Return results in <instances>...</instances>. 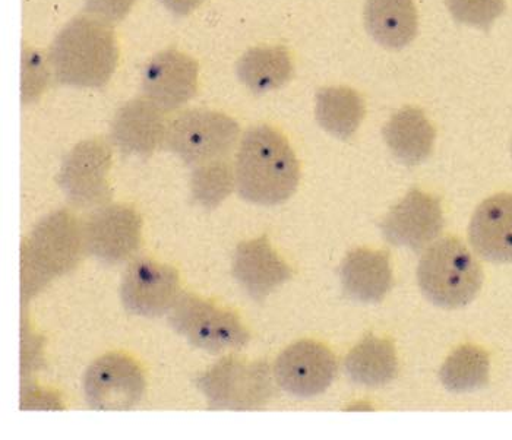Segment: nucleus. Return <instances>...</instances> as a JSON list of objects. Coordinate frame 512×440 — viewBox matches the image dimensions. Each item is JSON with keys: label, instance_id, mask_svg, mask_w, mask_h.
Listing matches in <instances>:
<instances>
[{"label": "nucleus", "instance_id": "f257e3e1", "mask_svg": "<svg viewBox=\"0 0 512 440\" xmlns=\"http://www.w3.org/2000/svg\"><path fill=\"white\" fill-rule=\"evenodd\" d=\"M240 198L262 207L289 201L299 186L300 167L289 141L270 126L246 131L236 155Z\"/></svg>", "mask_w": 512, "mask_h": 440}, {"label": "nucleus", "instance_id": "f03ea898", "mask_svg": "<svg viewBox=\"0 0 512 440\" xmlns=\"http://www.w3.org/2000/svg\"><path fill=\"white\" fill-rule=\"evenodd\" d=\"M119 47L110 25L78 17L63 27L49 50L56 81L77 88H100L118 66Z\"/></svg>", "mask_w": 512, "mask_h": 440}, {"label": "nucleus", "instance_id": "7ed1b4c3", "mask_svg": "<svg viewBox=\"0 0 512 440\" xmlns=\"http://www.w3.org/2000/svg\"><path fill=\"white\" fill-rule=\"evenodd\" d=\"M84 253V230L72 212L53 211L41 218L21 245L22 305L50 281L74 271Z\"/></svg>", "mask_w": 512, "mask_h": 440}, {"label": "nucleus", "instance_id": "20e7f679", "mask_svg": "<svg viewBox=\"0 0 512 440\" xmlns=\"http://www.w3.org/2000/svg\"><path fill=\"white\" fill-rule=\"evenodd\" d=\"M417 281L429 302L444 309H458L476 299L483 271L461 240L447 237L425 249L417 267Z\"/></svg>", "mask_w": 512, "mask_h": 440}, {"label": "nucleus", "instance_id": "39448f33", "mask_svg": "<svg viewBox=\"0 0 512 440\" xmlns=\"http://www.w3.org/2000/svg\"><path fill=\"white\" fill-rule=\"evenodd\" d=\"M195 386L210 410H261L274 395L270 366L227 356L198 376Z\"/></svg>", "mask_w": 512, "mask_h": 440}, {"label": "nucleus", "instance_id": "423d86ee", "mask_svg": "<svg viewBox=\"0 0 512 440\" xmlns=\"http://www.w3.org/2000/svg\"><path fill=\"white\" fill-rule=\"evenodd\" d=\"M239 135V125L232 117L213 110L192 109L167 125L164 145L186 166L198 167L226 160L235 150Z\"/></svg>", "mask_w": 512, "mask_h": 440}, {"label": "nucleus", "instance_id": "0eeeda50", "mask_svg": "<svg viewBox=\"0 0 512 440\" xmlns=\"http://www.w3.org/2000/svg\"><path fill=\"white\" fill-rule=\"evenodd\" d=\"M169 324L192 347L210 354L240 350L251 340L235 312L220 309L192 293H180L169 312Z\"/></svg>", "mask_w": 512, "mask_h": 440}, {"label": "nucleus", "instance_id": "6e6552de", "mask_svg": "<svg viewBox=\"0 0 512 440\" xmlns=\"http://www.w3.org/2000/svg\"><path fill=\"white\" fill-rule=\"evenodd\" d=\"M112 150L100 139L79 142L66 155L56 182L75 208L90 210L107 205L112 199L109 172Z\"/></svg>", "mask_w": 512, "mask_h": 440}, {"label": "nucleus", "instance_id": "1a4fd4ad", "mask_svg": "<svg viewBox=\"0 0 512 440\" xmlns=\"http://www.w3.org/2000/svg\"><path fill=\"white\" fill-rule=\"evenodd\" d=\"M82 230L85 252L110 267L134 258L142 242L141 217L128 205L96 208L82 224Z\"/></svg>", "mask_w": 512, "mask_h": 440}, {"label": "nucleus", "instance_id": "9d476101", "mask_svg": "<svg viewBox=\"0 0 512 440\" xmlns=\"http://www.w3.org/2000/svg\"><path fill=\"white\" fill-rule=\"evenodd\" d=\"M85 400L93 410H131L141 402L145 376L134 359L109 353L88 367L84 375Z\"/></svg>", "mask_w": 512, "mask_h": 440}, {"label": "nucleus", "instance_id": "9b49d317", "mask_svg": "<svg viewBox=\"0 0 512 440\" xmlns=\"http://www.w3.org/2000/svg\"><path fill=\"white\" fill-rule=\"evenodd\" d=\"M119 294L123 307L132 315H169L180 296L178 271L150 258L135 259L123 274Z\"/></svg>", "mask_w": 512, "mask_h": 440}, {"label": "nucleus", "instance_id": "f8f14e48", "mask_svg": "<svg viewBox=\"0 0 512 440\" xmlns=\"http://www.w3.org/2000/svg\"><path fill=\"white\" fill-rule=\"evenodd\" d=\"M337 372L333 351L311 340L287 347L274 366L277 385L302 400L324 394L333 385Z\"/></svg>", "mask_w": 512, "mask_h": 440}, {"label": "nucleus", "instance_id": "ddd939ff", "mask_svg": "<svg viewBox=\"0 0 512 440\" xmlns=\"http://www.w3.org/2000/svg\"><path fill=\"white\" fill-rule=\"evenodd\" d=\"M444 229L441 201L436 196L412 189L382 220V237L397 248L414 252L428 249Z\"/></svg>", "mask_w": 512, "mask_h": 440}, {"label": "nucleus", "instance_id": "4468645a", "mask_svg": "<svg viewBox=\"0 0 512 440\" xmlns=\"http://www.w3.org/2000/svg\"><path fill=\"white\" fill-rule=\"evenodd\" d=\"M199 66L178 50H164L147 63L142 93L163 113L185 106L198 90Z\"/></svg>", "mask_w": 512, "mask_h": 440}, {"label": "nucleus", "instance_id": "2eb2a0df", "mask_svg": "<svg viewBox=\"0 0 512 440\" xmlns=\"http://www.w3.org/2000/svg\"><path fill=\"white\" fill-rule=\"evenodd\" d=\"M232 272L237 283L258 303L293 277L292 268L280 258L267 236L237 246Z\"/></svg>", "mask_w": 512, "mask_h": 440}, {"label": "nucleus", "instance_id": "dca6fc26", "mask_svg": "<svg viewBox=\"0 0 512 440\" xmlns=\"http://www.w3.org/2000/svg\"><path fill=\"white\" fill-rule=\"evenodd\" d=\"M166 131L163 112L147 98H135L116 112L110 135L120 153L147 158L163 144Z\"/></svg>", "mask_w": 512, "mask_h": 440}, {"label": "nucleus", "instance_id": "f3484780", "mask_svg": "<svg viewBox=\"0 0 512 440\" xmlns=\"http://www.w3.org/2000/svg\"><path fill=\"white\" fill-rule=\"evenodd\" d=\"M469 237L480 258L493 264L512 262L511 193H498L477 207L470 223Z\"/></svg>", "mask_w": 512, "mask_h": 440}, {"label": "nucleus", "instance_id": "a211bd4d", "mask_svg": "<svg viewBox=\"0 0 512 440\" xmlns=\"http://www.w3.org/2000/svg\"><path fill=\"white\" fill-rule=\"evenodd\" d=\"M344 294L359 303H379L393 288L390 255L384 250L356 249L340 268Z\"/></svg>", "mask_w": 512, "mask_h": 440}, {"label": "nucleus", "instance_id": "6ab92c4d", "mask_svg": "<svg viewBox=\"0 0 512 440\" xmlns=\"http://www.w3.org/2000/svg\"><path fill=\"white\" fill-rule=\"evenodd\" d=\"M385 144L401 163L413 167L428 160L436 132L422 110L404 107L382 129Z\"/></svg>", "mask_w": 512, "mask_h": 440}, {"label": "nucleus", "instance_id": "aec40b11", "mask_svg": "<svg viewBox=\"0 0 512 440\" xmlns=\"http://www.w3.org/2000/svg\"><path fill=\"white\" fill-rule=\"evenodd\" d=\"M365 27L385 49H403L416 39V6L413 0H366Z\"/></svg>", "mask_w": 512, "mask_h": 440}, {"label": "nucleus", "instance_id": "412c9836", "mask_svg": "<svg viewBox=\"0 0 512 440\" xmlns=\"http://www.w3.org/2000/svg\"><path fill=\"white\" fill-rule=\"evenodd\" d=\"M240 82L254 94H265L286 85L293 77V60L284 46L248 50L236 66Z\"/></svg>", "mask_w": 512, "mask_h": 440}, {"label": "nucleus", "instance_id": "4be33fe9", "mask_svg": "<svg viewBox=\"0 0 512 440\" xmlns=\"http://www.w3.org/2000/svg\"><path fill=\"white\" fill-rule=\"evenodd\" d=\"M344 369L350 381L356 385L369 388L388 385L398 370L394 344L387 338L368 335L350 351Z\"/></svg>", "mask_w": 512, "mask_h": 440}, {"label": "nucleus", "instance_id": "5701e85b", "mask_svg": "<svg viewBox=\"0 0 512 440\" xmlns=\"http://www.w3.org/2000/svg\"><path fill=\"white\" fill-rule=\"evenodd\" d=\"M365 112V101L352 88L327 87L316 94L315 115L319 126L341 141H349L356 134Z\"/></svg>", "mask_w": 512, "mask_h": 440}, {"label": "nucleus", "instance_id": "b1692460", "mask_svg": "<svg viewBox=\"0 0 512 440\" xmlns=\"http://www.w3.org/2000/svg\"><path fill=\"white\" fill-rule=\"evenodd\" d=\"M488 353L476 345L466 344L457 350L442 364L439 378L442 385L451 392H473L485 388L489 382Z\"/></svg>", "mask_w": 512, "mask_h": 440}, {"label": "nucleus", "instance_id": "393cba45", "mask_svg": "<svg viewBox=\"0 0 512 440\" xmlns=\"http://www.w3.org/2000/svg\"><path fill=\"white\" fill-rule=\"evenodd\" d=\"M235 188L236 174L229 161H213L194 167L191 176V198L204 210H216Z\"/></svg>", "mask_w": 512, "mask_h": 440}, {"label": "nucleus", "instance_id": "a878e982", "mask_svg": "<svg viewBox=\"0 0 512 440\" xmlns=\"http://www.w3.org/2000/svg\"><path fill=\"white\" fill-rule=\"evenodd\" d=\"M447 6L455 21L485 31L507 9L505 0H447Z\"/></svg>", "mask_w": 512, "mask_h": 440}, {"label": "nucleus", "instance_id": "bb28decb", "mask_svg": "<svg viewBox=\"0 0 512 440\" xmlns=\"http://www.w3.org/2000/svg\"><path fill=\"white\" fill-rule=\"evenodd\" d=\"M24 72H22V103L28 104L40 97L41 91L46 88L49 71L46 63L37 52L33 50H24Z\"/></svg>", "mask_w": 512, "mask_h": 440}, {"label": "nucleus", "instance_id": "cd10ccee", "mask_svg": "<svg viewBox=\"0 0 512 440\" xmlns=\"http://www.w3.org/2000/svg\"><path fill=\"white\" fill-rule=\"evenodd\" d=\"M137 0H85V12L106 25L118 24Z\"/></svg>", "mask_w": 512, "mask_h": 440}, {"label": "nucleus", "instance_id": "c85d7f7f", "mask_svg": "<svg viewBox=\"0 0 512 440\" xmlns=\"http://www.w3.org/2000/svg\"><path fill=\"white\" fill-rule=\"evenodd\" d=\"M161 5L176 17H186L202 5L204 0H160Z\"/></svg>", "mask_w": 512, "mask_h": 440}]
</instances>
